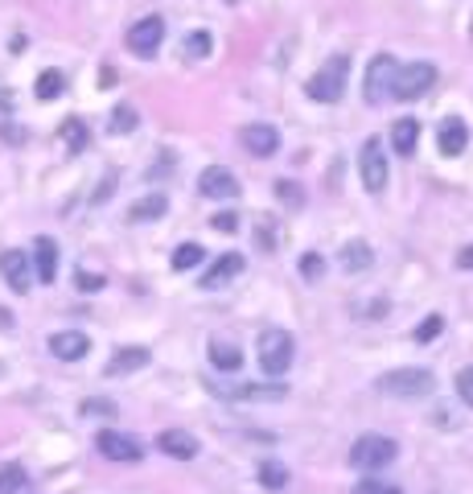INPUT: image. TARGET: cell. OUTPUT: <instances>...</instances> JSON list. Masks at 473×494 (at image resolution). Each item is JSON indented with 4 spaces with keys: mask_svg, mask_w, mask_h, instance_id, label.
Instances as JSON below:
<instances>
[{
    "mask_svg": "<svg viewBox=\"0 0 473 494\" xmlns=\"http://www.w3.org/2000/svg\"><path fill=\"white\" fill-rule=\"evenodd\" d=\"M396 457H399V445L383 433H362L354 445H350V465L362 470V474H383Z\"/></svg>",
    "mask_w": 473,
    "mask_h": 494,
    "instance_id": "1",
    "label": "cell"
},
{
    "mask_svg": "<svg viewBox=\"0 0 473 494\" xmlns=\"http://www.w3.org/2000/svg\"><path fill=\"white\" fill-rule=\"evenodd\" d=\"M255 355H260V371L268 379H281L284 371L292 367V359H297V342H292L289 329H263L260 334V346H255Z\"/></svg>",
    "mask_w": 473,
    "mask_h": 494,
    "instance_id": "2",
    "label": "cell"
},
{
    "mask_svg": "<svg viewBox=\"0 0 473 494\" xmlns=\"http://www.w3.org/2000/svg\"><path fill=\"white\" fill-rule=\"evenodd\" d=\"M346 83H350V54H334V58L309 78L305 95L317 99V103H338L342 91H346Z\"/></svg>",
    "mask_w": 473,
    "mask_h": 494,
    "instance_id": "3",
    "label": "cell"
},
{
    "mask_svg": "<svg viewBox=\"0 0 473 494\" xmlns=\"http://www.w3.org/2000/svg\"><path fill=\"white\" fill-rule=\"evenodd\" d=\"M433 388H436V379L428 367H399L379 379V391H383V396H396V400H420Z\"/></svg>",
    "mask_w": 473,
    "mask_h": 494,
    "instance_id": "4",
    "label": "cell"
},
{
    "mask_svg": "<svg viewBox=\"0 0 473 494\" xmlns=\"http://www.w3.org/2000/svg\"><path fill=\"white\" fill-rule=\"evenodd\" d=\"M436 83V67L433 62H407L396 70V83H391V99H420L428 95Z\"/></svg>",
    "mask_w": 473,
    "mask_h": 494,
    "instance_id": "5",
    "label": "cell"
},
{
    "mask_svg": "<svg viewBox=\"0 0 473 494\" xmlns=\"http://www.w3.org/2000/svg\"><path fill=\"white\" fill-rule=\"evenodd\" d=\"M161 41H165V17H140L132 30H128L124 46L132 49L136 58H153L156 49H161Z\"/></svg>",
    "mask_w": 473,
    "mask_h": 494,
    "instance_id": "6",
    "label": "cell"
},
{
    "mask_svg": "<svg viewBox=\"0 0 473 494\" xmlns=\"http://www.w3.org/2000/svg\"><path fill=\"white\" fill-rule=\"evenodd\" d=\"M95 449L107 457V462H140L145 457V445H140V436L132 433H116V428H103V433L95 436Z\"/></svg>",
    "mask_w": 473,
    "mask_h": 494,
    "instance_id": "7",
    "label": "cell"
},
{
    "mask_svg": "<svg viewBox=\"0 0 473 494\" xmlns=\"http://www.w3.org/2000/svg\"><path fill=\"white\" fill-rule=\"evenodd\" d=\"M358 174H362V185H367L370 194H383L387 190V157L375 136H370L367 145H362V153H358Z\"/></svg>",
    "mask_w": 473,
    "mask_h": 494,
    "instance_id": "8",
    "label": "cell"
},
{
    "mask_svg": "<svg viewBox=\"0 0 473 494\" xmlns=\"http://www.w3.org/2000/svg\"><path fill=\"white\" fill-rule=\"evenodd\" d=\"M396 70L399 62L391 58V54H379V58H370L367 67V103H383V99H391V83H396Z\"/></svg>",
    "mask_w": 473,
    "mask_h": 494,
    "instance_id": "9",
    "label": "cell"
},
{
    "mask_svg": "<svg viewBox=\"0 0 473 494\" xmlns=\"http://www.w3.org/2000/svg\"><path fill=\"white\" fill-rule=\"evenodd\" d=\"M87 350H91V338L87 334H78V329H58V334H49V355L58 363L87 359Z\"/></svg>",
    "mask_w": 473,
    "mask_h": 494,
    "instance_id": "10",
    "label": "cell"
},
{
    "mask_svg": "<svg viewBox=\"0 0 473 494\" xmlns=\"http://www.w3.org/2000/svg\"><path fill=\"white\" fill-rule=\"evenodd\" d=\"M198 190L206 198H235L239 194V177L227 169V165H206L202 177H198Z\"/></svg>",
    "mask_w": 473,
    "mask_h": 494,
    "instance_id": "11",
    "label": "cell"
},
{
    "mask_svg": "<svg viewBox=\"0 0 473 494\" xmlns=\"http://www.w3.org/2000/svg\"><path fill=\"white\" fill-rule=\"evenodd\" d=\"M153 363V350L148 346H120L112 359H107V379H124V375H132V371H140V367H148Z\"/></svg>",
    "mask_w": 473,
    "mask_h": 494,
    "instance_id": "12",
    "label": "cell"
},
{
    "mask_svg": "<svg viewBox=\"0 0 473 494\" xmlns=\"http://www.w3.org/2000/svg\"><path fill=\"white\" fill-rule=\"evenodd\" d=\"M156 449H161L165 457H177V462H193V457H198V436L185 433V428H165V433L156 436Z\"/></svg>",
    "mask_w": 473,
    "mask_h": 494,
    "instance_id": "13",
    "label": "cell"
},
{
    "mask_svg": "<svg viewBox=\"0 0 473 494\" xmlns=\"http://www.w3.org/2000/svg\"><path fill=\"white\" fill-rule=\"evenodd\" d=\"M0 272H4V281H9L13 292H30V260H25V252H17V247H9V252H0Z\"/></svg>",
    "mask_w": 473,
    "mask_h": 494,
    "instance_id": "14",
    "label": "cell"
},
{
    "mask_svg": "<svg viewBox=\"0 0 473 494\" xmlns=\"http://www.w3.org/2000/svg\"><path fill=\"white\" fill-rule=\"evenodd\" d=\"M239 140H243V148L255 153V157H272L276 148H281V136H276V128L272 124H247L239 132Z\"/></svg>",
    "mask_w": 473,
    "mask_h": 494,
    "instance_id": "15",
    "label": "cell"
},
{
    "mask_svg": "<svg viewBox=\"0 0 473 494\" xmlns=\"http://www.w3.org/2000/svg\"><path fill=\"white\" fill-rule=\"evenodd\" d=\"M33 268H38L41 284H54V276H58V243L49 239V235L33 239Z\"/></svg>",
    "mask_w": 473,
    "mask_h": 494,
    "instance_id": "16",
    "label": "cell"
},
{
    "mask_svg": "<svg viewBox=\"0 0 473 494\" xmlns=\"http://www.w3.org/2000/svg\"><path fill=\"white\" fill-rule=\"evenodd\" d=\"M436 140H441V153L444 157H461L465 148H469V128H465L461 116H449L441 124V132H436Z\"/></svg>",
    "mask_w": 473,
    "mask_h": 494,
    "instance_id": "17",
    "label": "cell"
},
{
    "mask_svg": "<svg viewBox=\"0 0 473 494\" xmlns=\"http://www.w3.org/2000/svg\"><path fill=\"white\" fill-rule=\"evenodd\" d=\"M239 272H243V256L239 252H227L222 260H214V268L202 276V289H222V284H231Z\"/></svg>",
    "mask_w": 473,
    "mask_h": 494,
    "instance_id": "18",
    "label": "cell"
},
{
    "mask_svg": "<svg viewBox=\"0 0 473 494\" xmlns=\"http://www.w3.org/2000/svg\"><path fill=\"white\" fill-rule=\"evenodd\" d=\"M415 145H420V120H396V128H391V148H396L399 157H412Z\"/></svg>",
    "mask_w": 473,
    "mask_h": 494,
    "instance_id": "19",
    "label": "cell"
},
{
    "mask_svg": "<svg viewBox=\"0 0 473 494\" xmlns=\"http://www.w3.org/2000/svg\"><path fill=\"white\" fill-rule=\"evenodd\" d=\"M338 260H342V268H346V272H367L370 264H375V252H370V243L350 239L346 247L338 252Z\"/></svg>",
    "mask_w": 473,
    "mask_h": 494,
    "instance_id": "20",
    "label": "cell"
},
{
    "mask_svg": "<svg viewBox=\"0 0 473 494\" xmlns=\"http://www.w3.org/2000/svg\"><path fill=\"white\" fill-rule=\"evenodd\" d=\"M222 396H235V400H284L289 388L284 383H239V388H227Z\"/></svg>",
    "mask_w": 473,
    "mask_h": 494,
    "instance_id": "21",
    "label": "cell"
},
{
    "mask_svg": "<svg viewBox=\"0 0 473 494\" xmlns=\"http://www.w3.org/2000/svg\"><path fill=\"white\" fill-rule=\"evenodd\" d=\"M165 211H169V198L165 194H145V198H136V202L128 206V219H132V223H148V219H161Z\"/></svg>",
    "mask_w": 473,
    "mask_h": 494,
    "instance_id": "22",
    "label": "cell"
},
{
    "mask_svg": "<svg viewBox=\"0 0 473 494\" xmlns=\"http://www.w3.org/2000/svg\"><path fill=\"white\" fill-rule=\"evenodd\" d=\"M62 91H67V75L62 70H41L38 83H33V95L41 99V103H49V99H58Z\"/></svg>",
    "mask_w": 473,
    "mask_h": 494,
    "instance_id": "23",
    "label": "cell"
},
{
    "mask_svg": "<svg viewBox=\"0 0 473 494\" xmlns=\"http://www.w3.org/2000/svg\"><path fill=\"white\" fill-rule=\"evenodd\" d=\"M58 136H62V145L70 148V153H83L87 148V140H91V132H87V124L78 116H70V120H62V128H58Z\"/></svg>",
    "mask_w": 473,
    "mask_h": 494,
    "instance_id": "24",
    "label": "cell"
},
{
    "mask_svg": "<svg viewBox=\"0 0 473 494\" xmlns=\"http://www.w3.org/2000/svg\"><path fill=\"white\" fill-rule=\"evenodd\" d=\"M210 363L219 371H239L243 367V350L231 346V342H214V346H210Z\"/></svg>",
    "mask_w": 473,
    "mask_h": 494,
    "instance_id": "25",
    "label": "cell"
},
{
    "mask_svg": "<svg viewBox=\"0 0 473 494\" xmlns=\"http://www.w3.org/2000/svg\"><path fill=\"white\" fill-rule=\"evenodd\" d=\"M136 124H140L136 107L132 103H120L116 112H112V120H107V132H112V136H128V132H136Z\"/></svg>",
    "mask_w": 473,
    "mask_h": 494,
    "instance_id": "26",
    "label": "cell"
},
{
    "mask_svg": "<svg viewBox=\"0 0 473 494\" xmlns=\"http://www.w3.org/2000/svg\"><path fill=\"white\" fill-rule=\"evenodd\" d=\"M260 486L263 490H284V486H289V470H284L281 462H260Z\"/></svg>",
    "mask_w": 473,
    "mask_h": 494,
    "instance_id": "27",
    "label": "cell"
},
{
    "mask_svg": "<svg viewBox=\"0 0 473 494\" xmlns=\"http://www.w3.org/2000/svg\"><path fill=\"white\" fill-rule=\"evenodd\" d=\"M202 243H182V247H177L174 252V272H190V268H198V264H202Z\"/></svg>",
    "mask_w": 473,
    "mask_h": 494,
    "instance_id": "28",
    "label": "cell"
},
{
    "mask_svg": "<svg viewBox=\"0 0 473 494\" xmlns=\"http://www.w3.org/2000/svg\"><path fill=\"white\" fill-rule=\"evenodd\" d=\"M25 482H30V478H25V465H17V462L0 465V494H17Z\"/></svg>",
    "mask_w": 473,
    "mask_h": 494,
    "instance_id": "29",
    "label": "cell"
},
{
    "mask_svg": "<svg viewBox=\"0 0 473 494\" xmlns=\"http://www.w3.org/2000/svg\"><path fill=\"white\" fill-rule=\"evenodd\" d=\"M321 272H326V260H321L317 252L300 256V276H305V281H321Z\"/></svg>",
    "mask_w": 473,
    "mask_h": 494,
    "instance_id": "30",
    "label": "cell"
},
{
    "mask_svg": "<svg viewBox=\"0 0 473 494\" xmlns=\"http://www.w3.org/2000/svg\"><path fill=\"white\" fill-rule=\"evenodd\" d=\"M354 494H404V490L391 486V482H383V478H362V482L354 486Z\"/></svg>",
    "mask_w": 473,
    "mask_h": 494,
    "instance_id": "31",
    "label": "cell"
},
{
    "mask_svg": "<svg viewBox=\"0 0 473 494\" xmlns=\"http://www.w3.org/2000/svg\"><path fill=\"white\" fill-rule=\"evenodd\" d=\"M185 54H190V58H206V54H210V33H190V38H185Z\"/></svg>",
    "mask_w": 473,
    "mask_h": 494,
    "instance_id": "32",
    "label": "cell"
},
{
    "mask_svg": "<svg viewBox=\"0 0 473 494\" xmlns=\"http://www.w3.org/2000/svg\"><path fill=\"white\" fill-rule=\"evenodd\" d=\"M441 329H444V318H441V313H433V318H428L424 326L415 329V342H420V346H424V342H433L436 334H441Z\"/></svg>",
    "mask_w": 473,
    "mask_h": 494,
    "instance_id": "33",
    "label": "cell"
},
{
    "mask_svg": "<svg viewBox=\"0 0 473 494\" xmlns=\"http://www.w3.org/2000/svg\"><path fill=\"white\" fill-rule=\"evenodd\" d=\"M276 198H281V202H289V206H300V202H305V194L297 190V182H284V177L276 182Z\"/></svg>",
    "mask_w": 473,
    "mask_h": 494,
    "instance_id": "34",
    "label": "cell"
},
{
    "mask_svg": "<svg viewBox=\"0 0 473 494\" xmlns=\"http://www.w3.org/2000/svg\"><path fill=\"white\" fill-rule=\"evenodd\" d=\"M75 284H78L83 292H99V289H103V276H99V272L78 268V272H75Z\"/></svg>",
    "mask_w": 473,
    "mask_h": 494,
    "instance_id": "35",
    "label": "cell"
},
{
    "mask_svg": "<svg viewBox=\"0 0 473 494\" xmlns=\"http://www.w3.org/2000/svg\"><path fill=\"white\" fill-rule=\"evenodd\" d=\"M116 404L112 400H83V417H112Z\"/></svg>",
    "mask_w": 473,
    "mask_h": 494,
    "instance_id": "36",
    "label": "cell"
},
{
    "mask_svg": "<svg viewBox=\"0 0 473 494\" xmlns=\"http://www.w3.org/2000/svg\"><path fill=\"white\" fill-rule=\"evenodd\" d=\"M457 396H461L465 404L473 408V367H465L461 375H457Z\"/></svg>",
    "mask_w": 473,
    "mask_h": 494,
    "instance_id": "37",
    "label": "cell"
},
{
    "mask_svg": "<svg viewBox=\"0 0 473 494\" xmlns=\"http://www.w3.org/2000/svg\"><path fill=\"white\" fill-rule=\"evenodd\" d=\"M210 227H214V231H227V235H231L235 227H239V219H235V211H222V214H214V219H210Z\"/></svg>",
    "mask_w": 473,
    "mask_h": 494,
    "instance_id": "38",
    "label": "cell"
},
{
    "mask_svg": "<svg viewBox=\"0 0 473 494\" xmlns=\"http://www.w3.org/2000/svg\"><path fill=\"white\" fill-rule=\"evenodd\" d=\"M457 264H461V268H473V243L465 247V252H457Z\"/></svg>",
    "mask_w": 473,
    "mask_h": 494,
    "instance_id": "39",
    "label": "cell"
},
{
    "mask_svg": "<svg viewBox=\"0 0 473 494\" xmlns=\"http://www.w3.org/2000/svg\"><path fill=\"white\" fill-rule=\"evenodd\" d=\"M227 4H239V0H227Z\"/></svg>",
    "mask_w": 473,
    "mask_h": 494,
    "instance_id": "40",
    "label": "cell"
},
{
    "mask_svg": "<svg viewBox=\"0 0 473 494\" xmlns=\"http://www.w3.org/2000/svg\"><path fill=\"white\" fill-rule=\"evenodd\" d=\"M469 33H473V25H469Z\"/></svg>",
    "mask_w": 473,
    "mask_h": 494,
    "instance_id": "41",
    "label": "cell"
}]
</instances>
